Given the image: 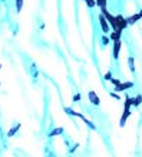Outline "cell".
<instances>
[{
  "label": "cell",
  "instance_id": "cell-1",
  "mask_svg": "<svg viewBox=\"0 0 142 157\" xmlns=\"http://www.w3.org/2000/svg\"><path fill=\"white\" fill-rule=\"evenodd\" d=\"M116 19V26H118V30H123V29H126L129 25H128V20L123 18V16H116L115 18Z\"/></svg>",
  "mask_w": 142,
  "mask_h": 157
},
{
  "label": "cell",
  "instance_id": "cell-2",
  "mask_svg": "<svg viewBox=\"0 0 142 157\" xmlns=\"http://www.w3.org/2000/svg\"><path fill=\"white\" fill-rule=\"evenodd\" d=\"M99 22H100L102 32H103V33H108V32L111 30V28H109V23H108V20L105 19V16H103V15H99Z\"/></svg>",
  "mask_w": 142,
  "mask_h": 157
},
{
  "label": "cell",
  "instance_id": "cell-3",
  "mask_svg": "<svg viewBox=\"0 0 142 157\" xmlns=\"http://www.w3.org/2000/svg\"><path fill=\"white\" fill-rule=\"evenodd\" d=\"M88 98H89V101H90L93 105H99V104H100V99L98 98V95H96V92H95V91H89Z\"/></svg>",
  "mask_w": 142,
  "mask_h": 157
},
{
  "label": "cell",
  "instance_id": "cell-4",
  "mask_svg": "<svg viewBox=\"0 0 142 157\" xmlns=\"http://www.w3.org/2000/svg\"><path fill=\"white\" fill-rule=\"evenodd\" d=\"M121 39H118V41H113V58L115 59H118L119 58V51H121Z\"/></svg>",
  "mask_w": 142,
  "mask_h": 157
},
{
  "label": "cell",
  "instance_id": "cell-5",
  "mask_svg": "<svg viewBox=\"0 0 142 157\" xmlns=\"http://www.w3.org/2000/svg\"><path fill=\"white\" fill-rule=\"evenodd\" d=\"M132 87H133V84H132V82H125V84H122V82H121L118 87H115V89H116V92H118V91H125V89H129V88H132Z\"/></svg>",
  "mask_w": 142,
  "mask_h": 157
},
{
  "label": "cell",
  "instance_id": "cell-6",
  "mask_svg": "<svg viewBox=\"0 0 142 157\" xmlns=\"http://www.w3.org/2000/svg\"><path fill=\"white\" fill-rule=\"evenodd\" d=\"M139 19H142V10H141L139 13H136V15H133V16H131V18H128L126 20H128V25H132V23H135V22H138Z\"/></svg>",
  "mask_w": 142,
  "mask_h": 157
},
{
  "label": "cell",
  "instance_id": "cell-7",
  "mask_svg": "<svg viewBox=\"0 0 142 157\" xmlns=\"http://www.w3.org/2000/svg\"><path fill=\"white\" fill-rule=\"evenodd\" d=\"M129 115H131V110H123V114H122V118H121V127H123L125 124H126V120L129 118Z\"/></svg>",
  "mask_w": 142,
  "mask_h": 157
},
{
  "label": "cell",
  "instance_id": "cell-8",
  "mask_svg": "<svg viewBox=\"0 0 142 157\" xmlns=\"http://www.w3.org/2000/svg\"><path fill=\"white\" fill-rule=\"evenodd\" d=\"M121 33H122V30H112L109 39H112V41H118V39L121 38Z\"/></svg>",
  "mask_w": 142,
  "mask_h": 157
},
{
  "label": "cell",
  "instance_id": "cell-9",
  "mask_svg": "<svg viewBox=\"0 0 142 157\" xmlns=\"http://www.w3.org/2000/svg\"><path fill=\"white\" fill-rule=\"evenodd\" d=\"M142 102V95H136V98H132V105L133 107H139Z\"/></svg>",
  "mask_w": 142,
  "mask_h": 157
},
{
  "label": "cell",
  "instance_id": "cell-10",
  "mask_svg": "<svg viewBox=\"0 0 142 157\" xmlns=\"http://www.w3.org/2000/svg\"><path fill=\"white\" fill-rule=\"evenodd\" d=\"M131 107H132V98L126 97L125 98V107H123V110H131Z\"/></svg>",
  "mask_w": 142,
  "mask_h": 157
},
{
  "label": "cell",
  "instance_id": "cell-11",
  "mask_svg": "<svg viewBox=\"0 0 142 157\" xmlns=\"http://www.w3.org/2000/svg\"><path fill=\"white\" fill-rule=\"evenodd\" d=\"M19 128H20V124L15 125V127H13V128H12V130H10L9 133H7V137H12V135H15V134H16V133L19 131Z\"/></svg>",
  "mask_w": 142,
  "mask_h": 157
},
{
  "label": "cell",
  "instance_id": "cell-12",
  "mask_svg": "<svg viewBox=\"0 0 142 157\" xmlns=\"http://www.w3.org/2000/svg\"><path fill=\"white\" fill-rule=\"evenodd\" d=\"M62 133H63V128H56V130H53V131H50V133H49V137H55V135L62 134Z\"/></svg>",
  "mask_w": 142,
  "mask_h": 157
},
{
  "label": "cell",
  "instance_id": "cell-13",
  "mask_svg": "<svg viewBox=\"0 0 142 157\" xmlns=\"http://www.w3.org/2000/svg\"><path fill=\"white\" fill-rule=\"evenodd\" d=\"M95 3H96V6H99L100 9H102V7H106V0H96Z\"/></svg>",
  "mask_w": 142,
  "mask_h": 157
},
{
  "label": "cell",
  "instance_id": "cell-14",
  "mask_svg": "<svg viewBox=\"0 0 142 157\" xmlns=\"http://www.w3.org/2000/svg\"><path fill=\"white\" fill-rule=\"evenodd\" d=\"M22 7H23V0H16V10L20 12Z\"/></svg>",
  "mask_w": 142,
  "mask_h": 157
},
{
  "label": "cell",
  "instance_id": "cell-15",
  "mask_svg": "<svg viewBox=\"0 0 142 157\" xmlns=\"http://www.w3.org/2000/svg\"><path fill=\"white\" fill-rule=\"evenodd\" d=\"M128 64H129V68L132 72H135V65H133V58H129L128 59Z\"/></svg>",
  "mask_w": 142,
  "mask_h": 157
},
{
  "label": "cell",
  "instance_id": "cell-16",
  "mask_svg": "<svg viewBox=\"0 0 142 157\" xmlns=\"http://www.w3.org/2000/svg\"><path fill=\"white\" fill-rule=\"evenodd\" d=\"M109 81H111V84H112V85H115V87H118V85L121 84V81H119V79H115V78H111Z\"/></svg>",
  "mask_w": 142,
  "mask_h": 157
},
{
  "label": "cell",
  "instance_id": "cell-17",
  "mask_svg": "<svg viewBox=\"0 0 142 157\" xmlns=\"http://www.w3.org/2000/svg\"><path fill=\"white\" fill-rule=\"evenodd\" d=\"M109 41H111V39H109V36H102V43H103V45H108V43H109Z\"/></svg>",
  "mask_w": 142,
  "mask_h": 157
},
{
  "label": "cell",
  "instance_id": "cell-18",
  "mask_svg": "<svg viewBox=\"0 0 142 157\" xmlns=\"http://www.w3.org/2000/svg\"><path fill=\"white\" fill-rule=\"evenodd\" d=\"M111 97H113L115 99H121V97H119V95H118L116 92H111Z\"/></svg>",
  "mask_w": 142,
  "mask_h": 157
},
{
  "label": "cell",
  "instance_id": "cell-19",
  "mask_svg": "<svg viewBox=\"0 0 142 157\" xmlns=\"http://www.w3.org/2000/svg\"><path fill=\"white\" fill-rule=\"evenodd\" d=\"M111 78H112V75H111V72H108V74L105 75V79H106V81H109Z\"/></svg>",
  "mask_w": 142,
  "mask_h": 157
},
{
  "label": "cell",
  "instance_id": "cell-20",
  "mask_svg": "<svg viewBox=\"0 0 142 157\" xmlns=\"http://www.w3.org/2000/svg\"><path fill=\"white\" fill-rule=\"evenodd\" d=\"M79 99H80V95H79V94H76V95L73 97V101H79Z\"/></svg>",
  "mask_w": 142,
  "mask_h": 157
}]
</instances>
